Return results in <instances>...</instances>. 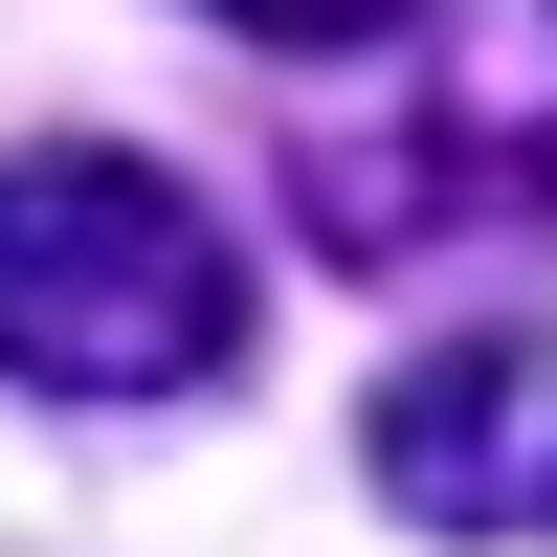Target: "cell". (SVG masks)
Masks as SVG:
<instances>
[{
  "label": "cell",
  "instance_id": "1",
  "mask_svg": "<svg viewBox=\"0 0 557 557\" xmlns=\"http://www.w3.org/2000/svg\"><path fill=\"white\" fill-rule=\"evenodd\" d=\"M246 357V246L201 223V178L45 134L0 157V380L23 401H201Z\"/></svg>",
  "mask_w": 557,
  "mask_h": 557
},
{
  "label": "cell",
  "instance_id": "2",
  "mask_svg": "<svg viewBox=\"0 0 557 557\" xmlns=\"http://www.w3.org/2000/svg\"><path fill=\"white\" fill-rule=\"evenodd\" d=\"M357 469H380L401 535H557V335H446L380 380V424H357Z\"/></svg>",
  "mask_w": 557,
  "mask_h": 557
},
{
  "label": "cell",
  "instance_id": "3",
  "mask_svg": "<svg viewBox=\"0 0 557 557\" xmlns=\"http://www.w3.org/2000/svg\"><path fill=\"white\" fill-rule=\"evenodd\" d=\"M201 23H246V45H401L424 0H201Z\"/></svg>",
  "mask_w": 557,
  "mask_h": 557
}]
</instances>
